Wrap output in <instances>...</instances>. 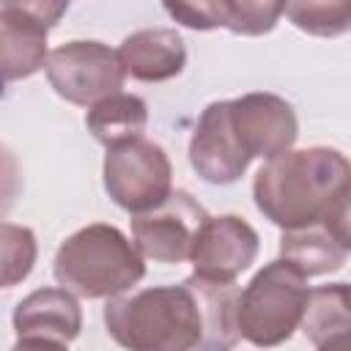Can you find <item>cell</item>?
Returning <instances> with one entry per match:
<instances>
[{
  "label": "cell",
  "instance_id": "obj_1",
  "mask_svg": "<svg viewBox=\"0 0 351 351\" xmlns=\"http://www.w3.org/2000/svg\"><path fill=\"white\" fill-rule=\"evenodd\" d=\"M258 211L282 230L326 222L348 208L351 167L337 148L313 145L269 159L252 181Z\"/></svg>",
  "mask_w": 351,
  "mask_h": 351
},
{
  "label": "cell",
  "instance_id": "obj_2",
  "mask_svg": "<svg viewBox=\"0 0 351 351\" xmlns=\"http://www.w3.org/2000/svg\"><path fill=\"white\" fill-rule=\"evenodd\" d=\"M104 326L126 351H200L203 340L200 310L184 282L107 299Z\"/></svg>",
  "mask_w": 351,
  "mask_h": 351
},
{
  "label": "cell",
  "instance_id": "obj_3",
  "mask_svg": "<svg viewBox=\"0 0 351 351\" xmlns=\"http://www.w3.org/2000/svg\"><path fill=\"white\" fill-rule=\"evenodd\" d=\"M52 274L60 288L82 299H112L145 277L137 247L107 222H93L71 233L55 252Z\"/></svg>",
  "mask_w": 351,
  "mask_h": 351
},
{
  "label": "cell",
  "instance_id": "obj_4",
  "mask_svg": "<svg viewBox=\"0 0 351 351\" xmlns=\"http://www.w3.org/2000/svg\"><path fill=\"white\" fill-rule=\"evenodd\" d=\"M310 299V282L285 261H271L239 291V337L258 348H274L299 329Z\"/></svg>",
  "mask_w": 351,
  "mask_h": 351
},
{
  "label": "cell",
  "instance_id": "obj_5",
  "mask_svg": "<svg viewBox=\"0 0 351 351\" xmlns=\"http://www.w3.org/2000/svg\"><path fill=\"white\" fill-rule=\"evenodd\" d=\"M101 176L110 200L132 217L156 208L173 192V165L165 148L148 137L110 148Z\"/></svg>",
  "mask_w": 351,
  "mask_h": 351
},
{
  "label": "cell",
  "instance_id": "obj_6",
  "mask_svg": "<svg viewBox=\"0 0 351 351\" xmlns=\"http://www.w3.org/2000/svg\"><path fill=\"white\" fill-rule=\"evenodd\" d=\"M47 80L55 93L71 104L93 107L96 101L121 93L126 71L118 49L101 41H69L47 55Z\"/></svg>",
  "mask_w": 351,
  "mask_h": 351
},
{
  "label": "cell",
  "instance_id": "obj_7",
  "mask_svg": "<svg viewBox=\"0 0 351 351\" xmlns=\"http://www.w3.org/2000/svg\"><path fill=\"white\" fill-rule=\"evenodd\" d=\"M69 11V3L0 0V82L27 80L47 66V33Z\"/></svg>",
  "mask_w": 351,
  "mask_h": 351
},
{
  "label": "cell",
  "instance_id": "obj_8",
  "mask_svg": "<svg viewBox=\"0 0 351 351\" xmlns=\"http://www.w3.org/2000/svg\"><path fill=\"white\" fill-rule=\"evenodd\" d=\"M206 217V208L189 192L173 189L156 208L132 217V244L156 263H181L189 258L195 230Z\"/></svg>",
  "mask_w": 351,
  "mask_h": 351
},
{
  "label": "cell",
  "instance_id": "obj_9",
  "mask_svg": "<svg viewBox=\"0 0 351 351\" xmlns=\"http://www.w3.org/2000/svg\"><path fill=\"white\" fill-rule=\"evenodd\" d=\"M258 250L261 239L255 228L244 217L222 214L200 222L186 261L195 266V277L211 282H236V277L255 263Z\"/></svg>",
  "mask_w": 351,
  "mask_h": 351
},
{
  "label": "cell",
  "instance_id": "obj_10",
  "mask_svg": "<svg viewBox=\"0 0 351 351\" xmlns=\"http://www.w3.org/2000/svg\"><path fill=\"white\" fill-rule=\"evenodd\" d=\"M230 101V126L241 151L252 159H274L293 148L299 137V121L293 107L266 90L244 93Z\"/></svg>",
  "mask_w": 351,
  "mask_h": 351
},
{
  "label": "cell",
  "instance_id": "obj_11",
  "mask_svg": "<svg viewBox=\"0 0 351 351\" xmlns=\"http://www.w3.org/2000/svg\"><path fill=\"white\" fill-rule=\"evenodd\" d=\"M189 165L208 184H233L250 167V156L241 151L230 126V101H211L189 137Z\"/></svg>",
  "mask_w": 351,
  "mask_h": 351
},
{
  "label": "cell",
  "instance_id": "obj_12",
  "mask_svg": "<svg viewBox=\"0 0 351 351\" xmlns=\"http://www.w3.org/2000/svg\"><path fill=\"white\" fill-rule=\"evenodd\" d=\"M165 11L192 30L228 27L236 36H263L282 16V3L217 0V3H165Z\"/></svg>",
  "mask_w": 351,
  "mask_h": 351
},
{
  "label": "cell",
  "instance_id": "obj_13",
  "mask_svg": "<svg viewBox=\"0 0 351 351\" xmlns=\"http://www.w3.org/2000/svg\"><path fill=\"white\" fill-rule=\"evenodd\" d=\"M11 321L16 337H41L69 346L82 329V310L77 296L66 288H38L16 304Z\"/></svg>",
  "mask_w": 351,
  "mask_h": 351
},
{
  "label": "cell",
  "instance_id": "obj_14",
  "mask_svg": "<svg viewBox=\"0 0 351 351\" xmlns=\"http://www.w3.org/2000/svg\"><path fill=\"white\" fill-rule=\"evenodd\" d=\"M118 58L126 77L140 82H165L184 71L186 47L173 27H145L121 41Z\"/></svg>",
  "mask_w": 351,
  "mask_h": 351
},
{
  "label": "cell",
  "instance_id": "obj_15",
  "mask_svg": "<svg viewBox=\"0 0 351 351\" xmlns=\"http://www.w3.org/2000/svg\"><path fill=\"white\" fill-rule=\"evenodd\" d=\"M184 285L192 291L200 324H203V340L200 351H233L239 337V285L236 282H211L203 277H186Z\"/></svg>",
  "mask_w": 351,
  "mask_h": 351
},
{
  "label": "cell",
  "instance_id": "obj_16",
  "mask_svg": "<svg viewBox=\"0 0 351 351\" xmlns=\"http://www.w3.org/2000/svg\"><path fill=\"white\" fill-rule=\"evenodd\" d=\"M348 244H343L324 225H310L299 230H282L280 236V261L293 266L304 277L332 274L346 266Z\"/></svg>",
  "mask_w": 351,
  "mask_h": 351
},
{
  "label": "cell",
  "instance_id": "obj_17",
  "mask_svg": "<svg viewBox=\"0 0 351 351\" xmlns=\"http://www.w3.org/2000/svg\"><path fill=\"white\" fill-rule=\"evenodd\" d=\"M85 126L107 151L143 137L148 126V104L134 93H112L85 112Z\"/></svg>",
  "mask_w": 351,
  "mask_h": 351
},
{
  "label": "cell",
  "instance_id": "obj_18",
  "mask_svg": "<svg viewBox=\"0 0 351 351\" xmlns=\"http://www.w3.org/2000/svg\"><path fill=\"white\" fill-rule=\"evenodd\" d=\"M299 329L307 335L310 343L321 346L332 337L351 332V313H348V285H321L310 288V299L302 315Z\"/></svg>",
  "mask_w": 351,
  "mask_h": 351
},
{
  "label": "cell",
  "instance_id": "obj_19",
  "mask_svg": "<svg viewBox=\"0 0 351 351\" xmlns=\"http://www.w3.org/2000/svg\"><path fill=\"white\" fill-rule=\"evenodd\" d=\"M38 241L25 225L0 222V288L19 285L36 266Z\"/></svg>",
  "mask_w": 351,
  "mask_h": 351
},
{
  "label": "cell",
  "instance_id": "obj_20",
  "mask_svg": "<svg viewBox=\"0 0 351 351\" xmlns=\"http://www.w3.org/2000/svg\"><path fill=\"white\" fill-rule=\"evenodd\" d=\"M282 14L299 30L321 38L343 36L351 25L348 3H282Z\"/></svg>",
  "mask_w": 351,
  "mask_h": 351
},
{
  "label": "cell",
  "instance_id": "obj_21",
  "mask_svg": "<svg viewBox=\"0 0 351 351\" xmlns=\"http://www.w3.org/2000/svg\"><path fill=\"white\" fill-rule=\"evenodd\" d=\"M19 189H22L19 162H16V156L5 145H0V217L14 206Z\"/></svg>",
  "mask_w": 351,
  "mask_h": 351
},
{
  "label": "cell",
  "instance_id": "obj_22",
  "mask_svg": "<svg viewBox=\"0 0 351 351\" xmlns=\"http://www.w3.org/2000/svg\"><path fill=\"white\" fill-rule=\"evenodd\" d=\"M11 351H69L66 343L55 340H41V337H19Z\"/></svg>",
  "mask_w": 351,
  "mask_h": 351
},
{
  "label": "cell",
  "instance_id": "obj_23",
  "mask_svg": "<svg viewBox=\"0 0 351 351\" xmlns=\"http://www.w3.org/2000/svg\"><path fill=\"white\" fill-rule=\"evenodd\" d=\"M318 351H351V337H348V335L332 337V340L321 343V346H318Z\"/></svg>",
  "mask_w": 351,
  "mask_h": 351
}]
</instances>
